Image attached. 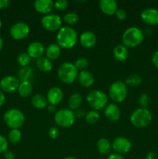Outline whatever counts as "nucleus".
Instances as JSON below:
<instances>
[{"instance_id": "nucleus-12", "label": "nucleus", "mask_w": 158, "mask_h": 159, "mask_svg": "<svg viewBox=\"0 0 158 159\" xmlns=\"http://www.w3.org/2000/svg\"><path fill=\"white\" fill-rule=\"evenodd\" d=\"M20 84V82L17 77L5 76L0 80V89L4 93H13L18 89Z\"/></svg>"}, {"instance_id": "nucleus-18", "label": "nucleus", "mask_w": 158, "mask_h": 159, "mask_svg": "<svg viewBox=\"0 0 158 159\" xmlns=\"http://www.w3.org/2000/svg\"><path fill=\"white\" fill-rule=\"evenodd\" d=\"M99 7L104 14L108 16L115 15L119 9L117 2L115 0H101Z\"/></svg>"}, {"instance_id": "nucleus-6", "label": "nucleus", "mask_w": 158, "mask_h": 159, "mask_svg": "<svg viewBox=\"0 0 158 159\" xmlns=\"http://www.w3.org/2000/svg\"><path fill=\"white\" fill-rule=\"evenodd\" d=\"M87 102L94 110H101L105 108L108 103V96L101 90L94 89L87 95Z\"/></svg>"}, {"instance_id": "nucleus-7", "label": "nucleus", "mask_w": 158, "mask_h": 159, "mask_svg": "<svg viewBox=\"0 0 158 159\" xmlns=\"http://www.w3.org/2000/svg\"><path fill=\"white\" fill-rule=\"evenodd\" d=\"M128 88L125 83L121 81H116L110 85L108 89V96L113 102L116 103L122 102L126 99Z\"/></svg>"}, {"instance_id": "nucleus-19", "label": "nucleus", "mask_w": 158, "mask_h": 159, "mask_svg": "<svg viewBox=\"0 0 158 159\" xmlns=\"http://www.w3.org/2000/svg\"><path fill=\"white\" fill-rule=\"evenodd\" d=\"M97 37L91 31H84L80 36V43L85 48H91L96 44Z\"/></svg>"}, {"instance_id": "nucleus-35", "label": "nucleus", "mask_w": 158, "mask_h": 159, "mask_svg": "<svg viewBox=\"0 0 158 159\" xmlns=\"http://www.w3.org/2000/svg\"><path fill=\"white\" fill-rule=\"evenodd\" d=\"M138 101H139V104L141 107V108L147 109V107H148L150 103V98L147 94L143 93V94H141L140 96H139Z\"/></svg>"}, {"instance_id": "nucleus-40", "label": "nucleus", "mask_w": 158, "mask_h": 159, "mask_svg": "<svg viewBox=\"0 0 158 159\" xmlns=\"http://www.w3.org/2000/svg\"><path fill=\"white\" fill-rule=\"evenodd\" d=\"M152 63L154 65L155 68H156L158 69V51H155L154 53L152 55Z\"/></svg>"}, {"instance_id": "nucleus-9", "label": "nucleus", "mask_w": 158, "mask_h": 159, "mask_svg": "<svg viewBox=\"0 0 158 159\" xmlns=\"http://www.w3.org/2000/svg\"><path fill=\"white\" fill-rule=\"evenodd\" d=\"M41 25L47 31L59 30L61 28L62 19L57 14H47L42 18Z\"/></svg>"}, {"instance_id": "nucleus-44", "label": "nucleus", "mask_w": 158, "mask_h": 159, "mask_svg": "<svg viewBox=\"0 0 158 159\" xmlns=\"http://www.w3.org/2000/svg\"><path fill=\"white\" fill-rule=\"evenodd\" d=\"M107 159H125V158H124L122 155H119V154L114 153V154H111L110 155H108Z\"/></svg>"}, {"instance_id": "nucleus-21", "label": "nucleus", "mask_w": 158, "mask_h": 159, "mask_svg": "<svg viewBox=\"0 0 158 159\" xmlns=\"http://www.w3.org/2000/svg\"><path fill=\"white\" fill-rule=\"evenodd\" d=\"M129 55L128 48L123 44L117 45L113 49V56L119 61H124L126 60Z\"/></svg>"}, {"instance_id": "nucleus-38", "label": "nucleus", "mask_w": 158, "mask_h": 159, "mask_svg": "<svg viewBox=\"0 0 158 159\" xmlns=\"http://www.w3.org/2000/svg\"><path fill=\"white\" fill-rule=\"evenodd\" d=\"M48 134H49V136L50 137V138H52V139H56L59 135L58 128L56 127H50L49 131H48Z\"/></svg>"}, {"instance_id": "nucleus-1", "label": "nucleus", "mask_w": 158, "mask_h": 159, "mask_svg": "<svg viewBox=\"0 0 158 159\" xmlns=\"http://www.w3.org/2000/svg\"><path fill=\"white\" fill-rule=\"evenodd\" d=\"M77 42V34L71 26H63L57 34V43L62 48L71 49Z\"/></svg>"}, {"instance_id": "nucleus-36", "label": "nucleus", "mask_w": 158, "mask_h": 159, "mask_svg": "<svg viewBox=\"0 0 158 159\" xmlns=\"http://www.w3.org/2000/svg\"><path fill=\"white\" fill-rule=\"evenodd\" d=\"M68 6V2L67 0H57L54 2V8L57 10L63 11Z\"/></svg>"}, {"instance_id": "nucleus-10", "label": "nucleus", "mask_w": 158, "mask_h": 159, "mask_svg": "<svg viewBox=\"0 0 158 159\" xmlns=\"http://www.w3.org/2000/svg\"><path fill=\"white\" fill-rule=\"evenodd\" d=\"M29 26L23 22H17L11 26L9 34L15 40H21L26 38L29 34Z\"/></svg>"}, {"instance_id": "nucleus-49", "label": "nucleus", "mask_w": 158, "mask_h": 159, "mask_svg": "<svg viewBox=\"0 0 158 159\" xmlns=\"http://www.w3.org/2000/svg\"><path fill=\"white\" fill-rule=\"evenodd\" d=\"M3 48V39L0 37V51L2 50Z\"/></svg>"}, {"instance_id": "nucleus-25", "label": "nucleus", "mask_w": 158, "mask_h": 159, "mask_svg": "<svg viewBox=\"0 0 158 159\" xmlns=\"http://www.w3.org/2000/svg\"><path fill=\"white\" fill-rule=\"evenodd\" d=\"M97 148L102 155H108L111 152L112 144L106 138H101L97 142Z\"/></svg>"}, {"instance_id": "nucleus-46", "label": "nucleus", "mask_w": 158, "mask_h": 159, "mask_svg": "<svg viewBox=\"0 0 158 159\" xmlns=\"http://www.w3.org/2000/svg\"><path fill=\"white\" fill-rule=\"evenodd\" d=\"M6 102V96L2 90H0V107L4 105Z\"/></svg>"}, {"instance_id": "nucleus-37", "label": "nucleus", "mask_w": 158, "mask_h": 159, "mask_svg": "<svg viewBox=\"0 0 158 159\" xmlns=\"http://www.w3.org/2000/svg\"><path fill=\"white\" fill-rule=\"evenodd\" d=\"M9 143L8 140L4 136L0 134V154H4L6 151H8Z\"/></svg>"}, {"instance_id": "nucleus-20", "label": "nucleus", "mask_w": 158, "mask_h": 159, "mask_svg": "<svg viewBox=\"0 0 158 159\" xmlns=\"http://www.w3.org/2000/svg\"><path fill=\"white\" fill-rule=\"evenodd\" d=\"M77 80L79 84L85 88H89L94 84V75L89 71H81L78 73Z\"/></svg>"}, {"instance_id": "nucleus-51", "label": "nucleus", "mask_w": 158, "mask_h": 159, "mask_svg": "<svg viewBox=\"0 0 158 159\" xmlns=\"http://www.w3.org/2000/svg\"><path fill=\"white\" fill-rule=\"evenodd\" d=\"M2 20H1V19H0V29L2 28Z\"/></svg>"}, {"instance_id": "nucleus-15", "label": "nucleus", "mask_w": 158, "mask_h": 159, "mask_svg": "<svg viewBox=\"0 0 158 159\" xmlns=\"http://www.w3.org/2000/svg\"><path fill=\"white\" fill-rule=\"evenodd\" d=\"M54 8V2L52 0H37L34 2V9L40 14H50Z\"/></svg>"}, {"instance_id": "nucleus-30", "label": "nucleus", "mask_w": 158, "mask_h": 159, "mask_svg": "<svg viewBox=\"0 0 158 159\" xmlns=\"http://www.w3.org/2000/svg\"><path fill=\"white\" fill-rule=\"evenodd\" d=\"M22 138V133L19 129H12L8 134V141L12 144H17Z\"/></svg>"}, {"instance_id": "nucleus-28", "label": "nucleus", "mask_w": 158, "mask_h": 159, "mask_svg": "<svg viewBox=\"0 0 158 159\" xmlns=\"http://www.w3.org/2000/svg\"><path fill=\"white\" fill-rule=\"evenodd\" d=\"M17 91H18V93L21 97H28V96H30L33 92L32 84L29 82H20Z\"/></svg>"}, {"instance_id": "nucleus-11", "label": "nucleus", "mask_w": 158, "mask_h": 159, "mask_svg": "<svg viewBox=\"0 0 158 159\" xmlns=\"http://www.w3.org/2000/svg\"><path fill=\"white\" fill-rule=\"evenodd\" d=\"M112 148L116 154L125 155L129 153L132 148V144L128 138L125 137H118L113 141Z\"/></svg>"}, {"instance_id": "nucleus-23", "label": "nucleus", "mask_w": 158, "mask_h": 159, "mask_svg": "<svg viewBox=\"0 0 158 159\" xmlns=\"http://www.w3.org/2000/svg\"><path fill=\"white\" fill-rule=\"evenodd\" d=\"M34 73L33 70L29 67L22 68L18 72V79L20 82H29L33 79Z\"/></svg>"}, {"instance_id": "nucleus-24", "label": "nucleus", "mask_w": 158, "mask_h": 159, "mask_svg": "<svg viewBox=\"0 0 158 159\" xmlns=\"http://www.w3.org/2000/svg\"><path fill=\"white\" fill-rule=\"evenodd\" d=\"M31 102L35 108L39 109V110L46 108L48 106V101L46 99V97L41 94L34 95L31 99Z\"/></svg>"}, {"instance_id": "nucleus-39", "label": "nucleus", "mask_w": 158, "mask_h": 159, "mask_svg": "<svg viewBox=\"0 0 158 159\" xmlns=\"http://www.w3.org/2000/svg\"><path fill=\"white\" fill-rule=\"evenodd\" d=\"M116 16L119 20H124L127 18V12L126 11L124 10V9H118L117 12H116Z\"/></svg>"}, {"instance_id": "nucleus-42", "label": "nucleus", "mask_w": 158, "mask_h": 159, "mask_svg": "<svg viewBox=\"0 0 158 159\" xmlns=\"http://www.w3.org/2000/svg\"><path fill=\"white\" fill-rule=\"evenodd\" d=\"M9 4H10V2L9 0H0V10L9 7Z\"/></svg>"}, {"instance_id": "nucleus-16", "label": "nucleus", "mask_w": 158, "mask_h": 159, "mask_svg": "<svg viewBox=\"0 0 158 159\" xmlns=\"http://www.w3.org/2000/svg\"><path fill=\"white\" fill-rule=\"evenodd\" d=\"M105 116L108 120L112 122L118 121L121 117V111L119 107L115 103H110L105 107L104 110Z\"/></svg>"}, {"instance_id": "nucleus-14", "label": "nucleus", "mask_w": 158, "mask_h": 159, "mask_svg": "<svg viewBox=\"0 0 158 159\" xmlns=\"http://www.w3.org/2000/svg\"><path fill=\"white\" fill-rule=\"evenodd\" d=\"M63 90L58 86H54L50 88L46 94V99L50 105H58L63 100Z\"/></svg>"}, {"instance_id": "nucleus-41", "label": "nucleus", "mask_w": 158, "mask_h": 159, "mask_svg": "<svg viewBox=\"0 0 158 159\" xmlns=\"http://www.w3.org/2000/svg\"><path fill=\"white\" fill-rule=\"evenodd\" d=\"M85 114H86V113H85V111H84L83 110H81V109H78V110H77L75 112H74V115H75V117L76 118H79V119L85 117Z\"/></svg>"}, {"instance_id": "nucleus-5", "label": "nucleus", "mask_w": 158, "mask_h": 159, "mask_svg": "<svg viewBox=\"0 0 158 159\" xmlns=\"http://www.w3.org/2000/svg\"><path fill=\"white\" fill-rule=\"evenodd\" d=\"M3 120L11 129H19L24 124L25 116L18 109H10L4 113Z\"/></svg>"}, {"instance_id": "nucleus-4", "label": "nucleus", "mask_w": 158, "mask_h": 159, "mask_svg": "<svg viewBox=\"0 0 158 159\" xmlns=\"http://www.w3.org/2000/svg\"><path fill=\"white\" fill-rule=\"evenodd\" d=\"M78 71L71 62H64L59 66L57 69L58 79L63 83L71 84L77 79Z\"/></svg>"}, {"instance_id": "nucleus-8", "label": "nucleus", "mask_w": 158, "mask_h": 159, "mask_svg": "<svg viewBox=\"0 0 158 159\" xmlns=\"http://www.w3.org/2000/svg\"><path fill=\"white\" fill-rule=\"evenodd\" d=\"M74 112L70 109H61L57 111L54 115V121L57 126L63 128H68L73 126L75 122Z\"/></svg>"}, {"instance_id": "nucleus-2", "label": "nucleus", "mask_w": 158, "mask_h": 159, "mask_svg": "<svg viewBox=\"0 0 158 159\" xmlns=\"http://www.w3.org/2000/svg\"><path fill=\"white\" fill-rule=\"evenodd\" d=\"M122 43L126 48H136L144 40L143 31L136 26H132L125 30L122 34Z\"/></svg>"}, {"instance_id": "nucleus-27", "label": "nucleus", "mask_w": 158, "mask_h": 159, "mask_svg": "<svg viewBox=\"0 0 158 159\" xmlns=\"http://www.w3.org/2000/svg\"><path fill=\"white\" fill-rule=\"evenodd\" d=\"M37 66L38 69L43 72H49L53 69V64L51 61L43 57L37 59Z\"/></svg>"}, {"instance_id": "nucleus-45", "label": "nucleus", "mask_w": 158, "mask_h": 159, "mask_svg": "<svg viewBox=\"0 0 158 159\" xmlns=\"http://www.w3.org/2000/svg\"><path fill=\"white\" fill-rule=\"evenodd\" d=\"M145 159H158L157 155L153 152H149L147 155V156H146Z\"/></svg>"}, {"instance_id": "nucleus-13", "label": "nucleus", "mask_w": 158, "mask_h": 159, "mask_svg": "<svg viewBox=\"0 0 158 159\" xmlns=\"http://www.w3.org/2000/svg\"><path fill=\"white\" fill-rule=\"evenodd\" d=\"M140 18L146 24L156 26L158 24V9L153 8L145 9L141 12Z\"/></svg>"}, {"instance_id": "nucleus-26", "label": "nucleus", "mask_w": 158, "mask_h": 159, "mask_svg": "<svg viewBox=\"0 0 158 159\" xmlns=\"http://www.w3.org/2000/svg\"><path fill=\"white\" fill-rule=\"evenodd\" d=\"M82 103V97L79 93H74L68 99V107L71 110H77Z\"/></svg>"}, {"instance_id": "nucleus-22", "label": "nucleus", "mask_w": 158, "mask_h": 159, "mask_svg": "<svg viewBox=\"0 0 158 159\" xmlns=\"http://www.w3.org/2000/svg\"><path fill=\"white\" fill-rule=\"evenodd\" d=\"M46 58L49 60H56L61 54V48L57 43H51L45 50Z\"/></svg>"}, {"instance_id": "nucleus-31", "label": "nucleus", "mask_w": 158, "mask_h": 159, "mask_svg": "<svg viewBox=\"0 0 158 159\" xmlns=\"http://www.w3.org/2000/svg\"><path fill=\"white\" fill-rule=\"evenodd\" d=\"M99 116H100V115H99V112L96 111V110H90L85 114V120L88 124H94L99 120Z\"/></svg>"}, {"instance_id": "nucleus-29", "label": "nucleus", "mask_w": 158, "mask_h": 159, "mask_svg": "<svg viewBox=\"0 0 158 159\" xmlns=\"http://www.w3.org/2000/svg\"><path fill=\"white\" fill-rule=\"evenodd\" d=\"M142 78L137 74H132L125 79V85L132 87H137L142 83Z\"/></svg>"}, {"instance_id": "nucleus-34", "label": "nucleus", "mask_w": 158, "mask_h": 159, "mask_svg": "<svg viewBox=\"0 0 158 159\" xmlns=\"http://www.w3.org/2000/svg\"><path fill=\"white\" fill-rule=\"evenodd\" d=\"M77 71H85L88 66V60L85 57H80L74 64Z\"/></svg>"}, {"instance_id": "nucleus-32", "label": "nucleus", "mask_w": 158, "mask_h": 159, "mask_svg": "<svg viewBox=\"0 0 158 159\" xmlns=\"http://www.w3.org/2000/svg\"><path fill=\"white\" fill-rule=\"evenodd\" d=\"M79 16L76 12H68L63 17V21L68 25H74L78 22Z\"/></svg>"}, {"instance_id": "nucleus-47", "label": "nucleus", "mask_w": 158, "mask_h": 159, "mask_svg": "<svg viewBox=\"0 0 158 159\" xmlns=\"http://www.w3.org/2000/svg\"><path fill=\"white\" fill-rule=\"evenodd\" d=\"M143 34L144 36H147L148 37H151V35L153 34V31H152V30L150 29V28H146L145 30H144L143 32Z\"/></svg>"}, {"instance_id": "nucleus-48", "label": "nucleus", "mask_w": 158, "mask_h": 159, "mask_svg": "<svg viewBox=\"0 0 158 159\" xmlns=\"http://www.w3.org/2000/svg\"><path fill=\"white\" fill-rule=\"evenodd\" d=\"M47 110L48 112H50V113H54V112L56 113V107L55 106L50 105V104L49 106H47Z\"/></svg>"}, {"instance_id": "nucleus-17", "label": "nucleus", "mask_w": 158, "mask_h": 159, "mask_svg": "<svg viewBox=\"0 0 158 159\" xmlns=\"http://www.w3.org/2000/svg\"><path fill=\"white\" fill-rule=\"evenodd\" d=\"M45 49L42 43L39 41H34L29 43L27 47V51L26 53L31 58L39 59L43 56Z\"/></svg>"}, {"instance_id": "nucleus-33", "label": "nucleus", "mask_w": 158, "mask_h": 159, "mask_svg": "<svg viewBox=\"0 0 158 159\" xmlns=\"http://www.w3.org/2000/svg\"><path fill=\"white\" fill-rule=\"evenodd\" d=\"M17 62L22 68L28 67L31 62V57L28 55L27 53H21L17 57Z\"/></svg>"}, {"instance_id": "nucleus-50", "label": "nucleus", "mask_w": 158, "mask_h": 159, "mask_svg": "<svg viewBox=\"0 0 158 159\" xmlns=\"http://www.w3.org/2000/svg\"><path fill=\"white\" fill-rule=\"evenodd\" d=\"M64 159H77V158H76L75 157H73V156H68V157H66V158H64Z\"/></svg>"}, {"instance_id": "nucleus-43", "label": "nucleus", "mask_w": 158, "mask_h": 159, "mask_svg": "<svg viewBox=\"0 0 158 159\" xmlns=\"http://www.w3.org/2000/svg\"><path fill=\"white\" fill-rule=\"evenodd\" d=\"M4 158L5 159H15V155L12 152L10 151H6L4 153Z\"/></svg>"}, {"instance_id": "nucleus-3", "label": "nucleus", "mask_w": 158, "mask_h": 159, "mask_svg": "<svg viewBox=\"0 0 158 159\" xmlns=\"http://www.w3.org/2000/svg\"><path fill=\"white\" fill-rule=\"evenodd\" d=\"M153 116L148 109L138 108L132 113L130 116V122L137 128H144L151 124Z\"/></svg>"}]
</instances>
